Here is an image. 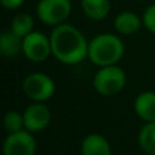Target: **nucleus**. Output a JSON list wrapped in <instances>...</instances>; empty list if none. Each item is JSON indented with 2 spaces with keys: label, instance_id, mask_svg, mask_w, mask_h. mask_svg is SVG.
Segmentation results:
<instances>
[{
  "label": "nucleus",
  "instance_id": "1",
  "mask_svg": "<svg viewBox=\"0 0 155 155\" xmlns=\"http://www.w3.org/2000/svg\"><path fill=\"white\" fill-rule=\"evenodd\" d=\"M52 56L65 65H75L88 56V42L83 33L67 22L54 26L51 33Z\"/></svg>",
  "mask_w": 155,
  "mask_h": 155
},
{
  "label": "nucleus",
  "instance_id": "2",
  "mask_svg": "<svg viewBox=\"0 0 155 155\" xmlns=\"http://www.w3.org/2000/svg\"><path fill=\"white\" fill-rule=\"evenodd\" d=\"M125 46L118 35L112 33H101L88 41L87 59L98 67L118 64L124 56Z\"/></svg>",
  "mask_w": 155,
  "mask_h": 155
},
{
  "label": "nucleus",
  "instance_id": "3",
  "mask_svg": "<svg viewBox=\"0 0 155 155\" xmlns=\"http://www.w3.org/2000/svg\"><path fill=\"white\" fill-rule=\"evenodd\" d=\"M127 74L120 65H105L99 67L93 78V87L99 95L112 97L121 93L125 87Z\"/></svg>",
  "mask_w": 155,
  "mask_h": 155
},
{
  "label": "nucleus",
  "instance_id": "4",
  "mask_svg": "<svg viewBox=\"0 0 155 155\" xmlns=\"http://www.w3.org/2000/svg\"><path fill=\"white\" fill-rule=\"evenodd\" d=\"M22 91L31 102H46L54 95L56 83L46 74L33 72L23 79Z\"/></svg>",
  "mask_w": 155,
  "mask_h": 155
},
{
  "label": "nucleus",
  "instance_id": "5",
  "mask_svg": "<svg viewBox=\"0 0 155 155\" xmlns=\"http://www.w3.org/2000/svg\"><path fill=\"white\" fill-rule=\"evenodd\" d=\"M71 0H40L35 8L37 16L44 25L59 26L71 15Z\"/></svg>",
  "mask_w": 155,
  "mask_h": 155
},
{
  "label": "nucleus",
  "instance_id": "6",
  "mask_svg": "<svg viewBox=\"0 0 155 155\" xmlns=\"http://www.w3.org/2000/svg\"><path fill=\"white\" fill-rule=\"evenodd\" d=\"M22 53L33 63H44L52 56L51 37L41 31H31L23 38Z\"/></svg>",
  "mask_w": 155,
  "mask_h": 155
},
{
  "label": "nucleus",
  "instance_id": "7",
  "mask_svg": "<svg viewBox=\"0 0 155 155\" xmlns=\"http://www.w3.org/2000/svg\"><path fill=\"white\" fill-rule=\"evenodd\" d=\"M37 142L33 132L22 129L19 132L8 134L3 143L4 155H35Z\"/></svg>",
  "mask_w": 155,
  "mask_h": 155
},
{
  "label": "nucleus",
  "instance_id": "8",
  "mask_svg": "<svg viewBox=\"0 0 155 155\" xmlns=\"http://www.w3.org/2000/svg\"><path fill=\"white\" fill-rule=\"evenodd\" d=\"M25 129L37 134L44 129H46L51 124L52 113L51 109L44 102H33L25 109Z\"/></svg>",
  "mask_w": 155,
  "mask_h": 155
},
{
  "label": "nucleus",
  "instance_id": "9",
  "mask_svg": "<svg viewBox=\"0 0 155 155\" xmlns=\"http://www.w3.org/2000/svg\"><path fill=\"white\" fill-rule=\"evenodd\" d=\"M82 155H112L110 143L101 134H88L80 144Z\"/></svg>",
  "mask_w": 155,
  "mask_h": 155
},
{
  "label": "nucleus",
  "instance_id": "10",
  "mask_svg": "<svg viewBox=\"0 0 155 155\" xmlns=\"http://www.w3.org/2000/svg\"><path fill=\"white\" fill-rule=\"evenodd\" d=\"M134 109L144 123L155 121V91H143L135 98Z\"/></svg>",
  "mask_w": 155,
  "mask_h": 155
},
{
  "label": "nucleus",
  "instance_id": "11",
  "mask_svg": "<svg viewBox=\"0 0 155 155\" xmlns=\"http://www.w3.org/2000/svg\"><path fill=\"white\" fill-rule=\"evenodd\" d=\"M142 26L143 19L132 11H123L114 18V29L123 35L135 34Z\"/></svg>",
  "mask_w": 155,
  "mask_h": 155
},
{
  "label": "nucleus",
  "instance_id": "12",
  "mask_svg": "<svg viewBox=\"0 0 155 155\" xmlns=\"http://www.w3.org/2000/svg\"><path fill=\"white\" fill-rule=\"evenodd\" d=\"M23 38L16 35L11 30H4L0 34V53L3 57L14 59L19 53H22Z\"/></svg>",
  "mask_w": 155,
  "mask_h": 155
},
{
  "label": "nucleus",
  "instance_id": "13",
  "mask_svg": "<svg viewBox=\"0 0 155 155\" xmlns=\"http://www.w3.org/2000/svg\"><path fill=\"white\" fill-rule=\"evenodd\" d=\"M80 5L87 18L102 21L110 12V0H80Z\"/></svg>",
  "mask_w": 155,
  "mask_h": 155
},
{
  "label": "nucleus",
  "instance_id": "14",
  "mask_svg": "<svg viewBox=\"0 0 155 155\" xmlns=\"http://www.w3.org/2000/svg\"><path fill=\"white\" fill-rule=\"evenodd\" d=\"M137 143L143 153L155 155V121L144 123L137 135Z\"/></svg>",
  "mask_w": 155,
  "mask_h": 155
},
{
  "label": "nucleus",
  "instance_id": "15",
  "mask_svg": "<svg viewBox=\"0 0 155 155\" xmlns=\"http://www.w3.org/2000/svg\"><path fill=\"white\" fill-rule=\"evenodd\" d=\"M10 30L21 38H25L27 34L34 31V19L29 12H21L12 19Z\"/></svg>",
  "mask_w": 155,
  "mask_h": 155
},
{
  "label": "nucleus",
  "instance_id": "16",
  "mask_svg": "<svg viewBox=\"0 0 155 155\" xmlns=\"http://www.w3.org/2000/svg\"><path fill=\"white\" fill-rule=\"evenodd\" d=\"M3 125L8 134H14V132H19L25 129L23 113L18 112V110H8L3 118Z\"/></svg>",
  "mask_w": 155,
  "mask_h": 155
},
{
  "label": "nucleus",
  "instance_id": "17",
  "mask_svg": "<svg viewBox=\"0 0 155 155\" xmlns=\"http://www.w3.org/2000/svg\"><path fill=\"white\" fill-rule=\"evenodd\" d=\"M142 19H143V26H144L151 34L155 35V3L146 8L144 12H143Z\"/></svg>",
  "mask_w": 155,
  "mask_h": 155
},
{
  "label": "nucleus",
  "instance_id": "18",
  "mask_svg": "<svg viewBox=\"0 0 155 155\" xmlns=\"http://www.w3.org/2000/svg\"><path fill=\"white\" fill-rule=\"evenodd\" d=\"M5 10H16L25 3V0H0Z\"/></svg>",
  "mask_w": 155,
  "mask_h": 155
}]
</instances>
